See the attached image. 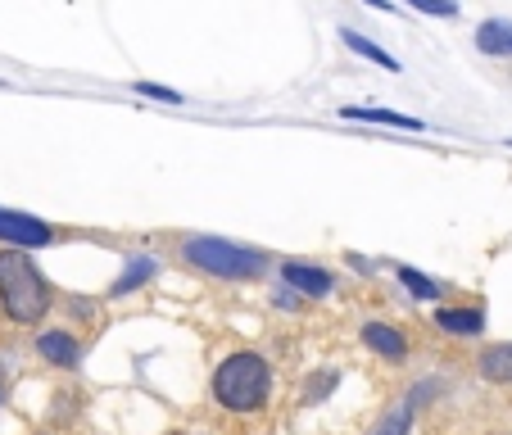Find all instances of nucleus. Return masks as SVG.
I'll return each mask as SVG.
<instances>
[{
	"instance_id": "obj_1",
	"label": "nucleus",
	"mask_w": 512,
	"mask_h": 435,
	"mask_svg": "<svg viewBox=\"0 0 512 435\" xmlns=\"http://www.w3.org/2000/svg\"><path fill=\"white\" fill-rule=\"evenodd\" d=\"M268 390H272V368H268V358L254 354V349L227 354L223 363H218V372H213V399L223 408H232V413H254V408H263Z\"/></svg>"
},
{
	"instance_id": "obj_2",
	"label": "nucleus",
	"mask_w": 512,
	"mask_h": 435,
	"mask_svg": "<svg viewBox=\"0 0 512 435\" xmlns=\"http://www.w3.org/2000/svg\"><path fill=\"white\" fill-rule=\"evenodd\" d=\"M0 304L10 313L14 322H41L50 309V286L46 277L37 272V263L28 259L23 250H0Z\"/></svg>"
},
{
	"instance_id": "obj_3",
	"label": "nucleus",
	"mask_w": 512,
	"mask_h": 435,
	"mask_svg": "<svg viewBox=\"0 0 512 435\" xmlns=\"http://www.w3.org/2000/svg\"><path fill=\"white\" fill-rule=\"evenodd\" d=\"M186 259L195 268L213 272V277H227V281H245L263 272L259 250H245V245L223 241V236H186Z\"/></svg>"
},
{
	"instance_id": "obj_4",
	"label": "nucleus",
	"mask_w": 512,
	"mask_h": 435,
	"mask_svg": "<svg viewBox=\"0 0 512 435\" xmlns=\"http://www.w3.org/2000/svg\"><path fill=\"white\" fill-rule=\"evenodd\" d=\"M0 241L10 245V250H37V245H50V227L41 218H32V213L0 204Z\"/></svg>"
},
{
	"instance_id": "obj_5",
	"label": "nucleus",
	"mask_w": 512,
	"mask_h": 435,
	"mask_svg": "<svg viewBox=\"0 0 512 435\" xmlns=\"http://www.w3.org/2000/svg\"><path fill=\"white\" fill-rule=\"evenodd\" d=\"M340 118H354V123H381V127H404V132H422V118L395 114V109H377V105H349V109H340Z\"/></svg>"
},
{
	"instance_id": "obj_6",
	"label": "nucleus",
	"mask_w": 512,
	"mask_h": 435,
	"mask_svg": "<svg viewBox=\"0 0 512 435\" xmlns=\"http://www.w3.org/2000/svg\"><path fill=\"white\" fill-rule=\"evenodd\" d=\"M37 349H41V358L55 363V368H78V340L68 336V331H41Z\"/></svg>"
},
{
	"instance_id": "obj_7",
	"label": "nucleus",
	"mask_w": 512,
	"mask_h": 435,
	"mask_svg": "<svg viewBox=\"0 0 512 435\" xmlns=\"http://www.w3.org/2000/svg\"><path fill=\"white\" fill-rule=\"evenodd\" d=\"M281 277H286V286L304 290V295H331V272L313 268V263H286Z\"/></svg>"
},
{
	"instance_id": "obj_8",
	"label": "nucleus",
	"mask_w": 512,
	"mask_h": 435,
	"mask_svg": "<svg viewBox=\"0 0 512 435\" xmlns=\"http://www.w3.org/2000/svg\"><path fill=\"white\" fill-rule=\"evenodd\" d=\"M363 345L377 349V354H381V358H390V363H399V358L408 354L404 336H399L395 327H386V322H368V327H363Z\"/></svg>"
},
{
	"instance_id": "obj_9",
	"label": "nucleus",
	"mask_w": 512,
	"mask_h": 435,
	"mask_svg": "<svg viewBox=\"0 0 512 435\" xmlns=\"http://www.w3.org/2000/svg\"><path fill=\"white\" fill-rule=\"evenodd\" d=\"M435 327L454 331V336H476L485 327V313L481 309H440L435 313Z\"/></svg>"
},
{
	"instance_id": "obj_10",
	"label": "nucleus",
	"mask_w": 512,
	"mask_h": 435,
	"mask_svg": "<svg viewBox=\"0 0 512 435\" xmlns=\"http://www.w3.org/2000/svg\"><path fill=\"white\" fill-rule=\"evenodd\" d=\"M476 46L485 50V55H512V23L503 19H490L476 28Z\"/></svg>"
},
{
	"instance_id": "obj_11",
	"label": "nucleus",
	"mask_w": 512,
	"mask_h": 435,
	"mask_svg": "<svg viewBox=\"0 0 512 435\" xmlns=\"http://www.w3.org/2000/svg\"><path fill=\"white\" fill-rule=\"evenodd\" d=\"M481 372L490 381H512V340L508 345H490L481 354Z\"/></svg>"
},
{
	"instance_id": "obj_12",
	"label": "nucleus",
	"mask_w": 512,
	"mask_h": 435,
	"mask_svg": "<svg viewBox=\"0 0 512 435\" xmlns=\"http://www.w3.org/2000/svg\"><path fill=\"white\" fill-rule=\"evenodd\" d=\"M150 277H155V263L145 259V254H132V259H127V272L114 281V295H127V290H136L141 281H150Z\"/></svg>"
},
{
	"instance_id": "obj_13",
	"label": "nucleus",
	"mask_w": 512,
	"mask_h": 435,
	"mask_svg": "<svg viewBox=\"0 0 512 435\" xmlns=\"http://www.w3.org/2000/svg\"><path fill=\"white\" fill-rule=\"evenodd\" d=\"M340 37H345V46H349V50H358V55L372 59V64H381V68H399V59H395V55H386L381 46H372L368 37H358L354 28H340Z\"/></svg>"
},
{
	"instance_id": "obj_14",
	"label": "nucleus",
	"mask_w": 512,
	"mask_h": 435,
	"mask_svg": "<svg viewBox=\"0 0 512 435\" xmlns=\"http://www.w3.org/2000/svg\"><path fill=\"white\" fill-rule=\"evenodd\" d=\"M399 281H404V286L413 290L417 300H440V281H431L426 272H417V268H399Z\"/></svg>"
},
{
	"instance_id": "obj_15",
	"label": "nucleus",
	"mask_w": 512,
	"mask_h": 435,
	"mask_svg": "<svg viewBox=\"0 0 512 435\" xmlns=\"http://www.w3.org/2000/svg\"><path fill=\"white\" fill-rule=\"evenodd\" d=\"M408 5L422 14H440V19H454L458 14V0H408Z\"/></svg>"
},
{
	"instance_id": "obj_16",
	"label": "nucleus",
	"mask_w": 512,
	"mask_h": 435,
	"mask_svg": "<svg viewBox=\"0 0 512 435\" xmlns=\"http://www.w3.org/2000/svg\"><path fill=\"white\" fill-rule=\"evenodd\" d=\"M408 417H413V408H408V404L395 408V413H390L386 422L377 426V435H404V431H408Z\"/></svg>"
},
{
	"instance_id": "obj_17",
	"label": "nucleus",
	"mask_w": 512,
	"mask_h": 435,
	"mask_svg": "<svg viewBox=\"0 0 512 435\" xmlns=\"http://www.w3.org/2000/svg\"><path fill=\"white\" fill-rule=\"evenodd\" d=\"M136 91L150 100H168V105H182V91H168V87H155V82H136Z\"/></svg>"
},
{
	"instance_id": "obj_18",
	"label": "nucleus",
	"mask_w": 512,
	"mask_h": 435,
	"mask_svg": "<svg viewBox=\"0 0 512 435\" xmlns=\"http://www.w3.org/2000/svg\"><path fill=\"white\" fill-rule=\"evenodd\" d=\"M327 390H336V372H318V377L309 381V404H318Z\"/></svg>"
},
{
	"instance_id": "obj_19",
	"label": "nucleus",
	"mask_w": 512,
	"mask_h": 435,
	"mask_svg": "<svg viewBox=\"0 0 512 435\" xmlns=\"http://www.w3.org/2000/svg\"><path fill=\"white\" fill-rule=\"evenodd\" d=\"M368 5H372V10H381V14H390V10H395L390 0H368Z\"/></svg>"
},
{
	"instance_id": "obj_20",
	"label": "nucleus",
	"mask_w": 512,
	"mask_h": 435,
	"mask_svg": "<svg viewBox=\"0 0 512 435\" xmlns=\"http://www.w3.org/2000/svg\"><path fill=\"white\" fill-rule=\"evenodd\" d=\"M0 399H5V390H0Z\"/></svg>"
}]
</instances>
